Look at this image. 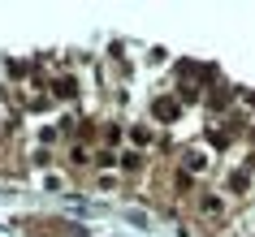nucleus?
I'll return each instance as SVG.
<instances>
[{
    "instance_id": "1",
    "label": "nucleus",
    "mask_w": 255,
    "mask_h": 237,
    "mask_svg": "<svg viewBox=\"0 0 255 237\" xmlns=\"http://www.w3.org/2000/svg\"><path fill=\"white\" fill-rule=\"evenodd\" d=\"M173 112H177V108L169 104V99H160V104H156V117H160V121H169V117H173Z\"/></svg>"
}]
</instances>
